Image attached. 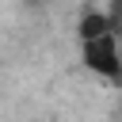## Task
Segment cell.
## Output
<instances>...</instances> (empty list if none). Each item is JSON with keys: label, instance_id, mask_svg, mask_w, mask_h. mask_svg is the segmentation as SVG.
Returning a JSON list of instances; mask_svg holds the SVG:
<instances>
[{"label": "cell", "instance_id": "cell-1", "mask_svg": "<svg viewBox=\"0 0 122 122\" xmlns=\"http://www.w3.org/2000/svg\"><path fill=\"white\" fill-rule=\"evenodd\" d=\"M80 65L103 80V84H118L122 80V30H107L99 38L80 42Z\"/></svg>", "mask_w": 122, "mask_h": 122}, {"label": "cell", "instance_id": "cell-2", "mask_svg": "<svg viewBox=\"0 0 122 122\" xmlns=\"http://www.w3.org/2000/svg\"><path fill=\"white\" fill-rule=\"evenodd\" d=\"M107 11L114 15V23L122 27V0H107Z\"/></svg>", "mask_w": 122, "mask_h": 122}]
</instances>
